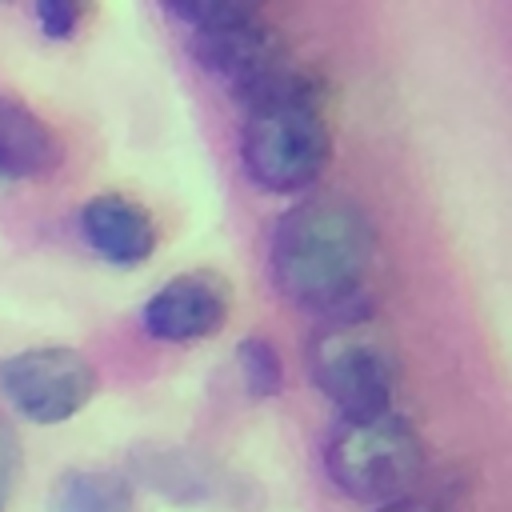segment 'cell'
<instances>
[{"label":"cell","mask_w":512,"mask_h":512,"mask_svg":"<svg viewBox=\"0 0 512 512\" xmlns=\"http://www.w3.org/2000/svg\"><path fill=\"white\" fill-rule=\"evenodd\" d=\"M232 316V284L196 268L164 280L140 308V328L160 344H196L216 336Z\"/></svg>","instance_id":"52a82bcc"},{"label":"cell","mask_w":512,"mask_h":512,"mask_svg":"<svg viewBox=\"0 0 512 512\" xmlns=\"http://www.w3.org/2000/svg\"><path fill=\"white\" fill-rule=\"evenodd\" d=\"M236 368H240V380H244L248 396L272 400V396L284 392V360H280V352L268 336H244L236 344Z\"/></svg>","instance_id":"7c38bea8"},{"label":"cell","mask_w":512,"mask_h":512,"mask_svg":"<svg viewBox=\"0 0 512 512\" xmlns=\"http://www.w3.org/2000/svg\"><path fill=\"white\" fill-rule=\"evenodd\" d=\"M132 476L176 504H200L212 496V472L188 448H136L132 452Z\"/></svg>","instance_id":"30bf717a"},{"label":"cell","mask_w":512,"mask_h":512,"mask_svg":"<svg viewBox=\"0 0 512 512\" xmlns=\"http://www.w3.org/2000/svg\"><path fill=\"white\" fill-rule=\"evenodd\" d=\"M376 512H452V508H444L436 500H424V496H400L392 504H380Z\"/></svg>","instance_id":"9a60e30c"},{"label":"cell","mask_w":512,"mask_h":512,"mask_svg":"<svg viewBox=\"0 0 512 512\" xmlns=\"http://www.w3.org/2000/svg\"><path fill=\"white\" fill-rule=\"evenodd\" d=\"M48 512H136V484L112 468H68L48 492Z\"/></svg>","instance_id":"8fae6325"},{"label":"cell","mask_w":512,"mask_h":512,"mask_svg":"<svg viewBox=\"0 0 512 512\" xmlns=\"http://www.w3.org/2000/svg\"><path fill=\"white\" fill-rule=\"evenodd\" d=\"M308 376L340 416L388 412L400 384V356L372 312L328 316L308 340Z\"/></svg>","instance_id":"5b68a950"},{"label":"cell","mask_w":512,"mask_h":512,"mask_svg":"<svg viewBox=\"0 0 512 512\" xmlns=\"http://www.w3.org/2000/svg\"><path fill=\"white\" fill-rule=\"evenodd\" d=\"M96 368L68 344H32L0 360V396L32 424H64L96 396Z\"/></svg>","instance_id":"8992f818"},{"label":"cell","mask_w":512,"mask_h":512,"mask_svg":"<svg viewBox=\"0 0 512 512\" xmlns=\"http://www.w3.org/2000/svg\"><path fill=\"white\" fill-rule=\"evenodd\" d=\"M64 164V144L52 124L0 92V180H40Z\"/></svg>","instance_id":"9c48e42d"},{"label":"cell","mask_w":512,"mask_h":512,"mask_svg":"<svg viewBox=\"0 0 512 512\" xmlns=\"http://www.w3.org/2000/svg\"><path fill=\"white\" fill-rule=\"evenodd\" d=\"M32 20L40 28V36L48 40H72L80 32V24L88 20V4H76V0H36L32 8Z\"/></svg>","instance_id":"4fadbf2b"},{"label":"cell","mask_w":512,"mask_h":512,"mask_svg":"<svg viewBox=\"0 0 512 512\" xmlns=\"http://www.w3.org/2000/svg\"><path fill=\"white\" fill-rule=\"evenodd\" d=\"M332 160V128L324 116V84L292 64L264 92L244 100L240 164L264 192L288 196L320 180Z\"/></svg>","instance_id":"7a4b0ae2"},{"label":"cell","mask_w":512,"mask_h":512,"mask_svg":"<svg viewBox=\"0 0 512 512\" xmlns=\"http://www.w3.org/2000/svg\"><path fill=\"white\" fill-rule=\"evenodd\" d=\"M376 224L344 196L292 204L268 240V272L284 300L328 316L368 312L364 288L376 264Z\"/></svg>","instance_id":"6da1fadb"},{"label":"cell","mask_w":512,"mask_h":512,"mask_svg":"<svg viewBox=\"0 0 512 512\" xmlns=\"http://www.w3.org/2000/svg\"><path fill=\"white\" fill-rule=\"evenodd\" d=\"M76 228H80V240L88 244V252L112 268L148 264L156 252V240H160L152 212L124 192L88 196L76 212Z\"/></svg>","instance_id":"ba28073f"},{"label":"cell","mask_w":512,"mask_h":512,"mask_svg":"<svg viewBox=\"0 0 512 512\" xmlns=\"http://www.w3.org/2000/svg\"><path fill=\"white\" fill-rule=\"evenodd\" d=\"M164 16L188 32L192 60L240 104L264 92L296 64L284 32L256 4H164Z\"/></svg>","instance_id":"3957f363"},{"label":"cell","mask_w":512,"mask_h":512,"mask_svg":"<svg viewBox=\"0 0 512 512\" xmlns=\"http://www.w3.org/2000/svg\"><path fill=\"white\" fill-rule=\"evenodd\" d=\"M324 472L344 496L380 508L412 496L424 472V440L396 408L340 416L324 436Z\"/></svg>","instance_id":"277c9868"},{"label":"cell","mask_w":512,"mask_h":512,"mask_svg":"<svg viewBox=\"0 0 512 512\" xmlns=\"http://www.w3.org/2000/svg\"><path fill=\"white\" fill-rule=\"evenodd\" d=\"M20 464H24L20 432L12 428L8 416H0V512H8V504H12V492L20 484Z\"/></svg>","instance_id":"5bb4252c"}]
</instances>
